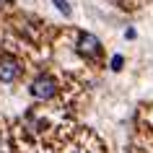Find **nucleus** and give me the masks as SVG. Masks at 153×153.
Masks as SVG:
<instances>
[{
  "label": "nucleus",
  "instance_id": "1",
  "mask_svg": "<svg viewBox=\"0 0 153 153\" xmlns=\"http://www.w3.org/2000/svg\"><path fill=\"white\" fill-rule=\"evenodd\" d=\"M57 91V83L55 78H49V75H39V78H34L31 86H29V94H31L34 99H39V101H47V99L55 96Z\"/></svg>",
  "mask_w": 153,
  "mask_h": 153
},
{
  "label": "nucleus",
  "instance_id": "2",
  "mask_svg": "<svg viewBox=\"0 0 153 153\" xmlns=\"http://www.w3.org/2000/svg\"><path fill=\"white\" fill-rule=\"evenodd\" d=\"M78 52L86 57H96L99 52H101V42L94 36V34H86L83 31L81 36H78Z\"/></svg>",
  "mask_w": 153,
  "mask_h": 153
},
{
  "label": "nucleus",
  "instance_id": "3",
  "mask_svg": "<svg viewBox=\"0 0 153 153\" xmlns=\"http://www.w3.org/2000/svg\"><path fill=\"white\" fill-rule=\"evenodd\" d=\"M18 75H21V65L16 62V60H0V81L3 83H10V81H16Z\"/></svg>",
  "mask_w": 153,
  "mask_h": 153
},
{
  "label": "nucleus",
  "instance_id": "4",
  "mask_svg": "<svg viewBox=\"0 0 153 153\" xmlns=\"http://www.w3.org/2000/svg\"><path fill=\"white\" fill-rule=\"evenodd\" d=\"M52 3L57 5V10H60V13H65V16H70V5H68V0H52Z\"/></svg>",
  "mask_w": 153,
  "mask_h": 153
},
{
  "label": "nucleus",
  "instance_id": "5",
  "mask_svg": "<svg viewBox=\"0 0 153 153\" xmlns=\"http://www.w3.org/2000/svg\"><path fill=\"white\" fill-rule=\"evenodd\" d=\"M122 62H125V60H122L120 55H114V57H112V70H120V68H122Z\"/></svg>",
  "mask_w": 153,
  "mask_h": 153
},
{
  "label": "nucleus",
  "instance_id": "6",
  "mask_svg": "<svg viewBox=\"0 0 153 153\" xmlns=\"http://www.w3.org/2000/svg\"><path fill=\"white\" fill-rule=\"evenodd\" d=\"M5 5H10V0H0V8H5Z\"/></svg>",
  "mask_w": 153,
  "mask_h": 153
}]
</instances>
